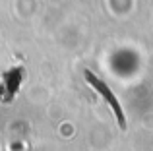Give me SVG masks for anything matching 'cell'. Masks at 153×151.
I'll list each match as a JSON object with an SVG mask.
<instances>
[{"mask_svg": "<svg viewBox=\"0 0 153 151\" xmlns=\"http://www.w3.org/2000/svg\"><path fill=\"white\" fill-rule=\"evenodd\" d=\"M85 79H87V83H91V85H95V87H97L103 99H107V101L111 103L112 110H114V114H116V120H118V124L124 128V126H126V120H124V113H122V109H120V103L116 101V97L111 93V89H108V87L105 85V83H103L101 79L97 78V76H93V74H91L89 70H85Z\"/></svg>", "mask_w": 153, "mask_h": 151, "instance_id": "1", "label": "cell"}]
</instances>
